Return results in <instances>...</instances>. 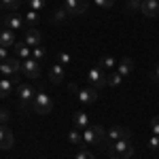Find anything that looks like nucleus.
Listing matches in <instances>:
<instances>
[{"mask_svg": "<svg viewBox=\"0 0 159 159\" xmlns=\"http://www.w3.org/2000/svg\"><path fill=\"white\" fill-rule=\"evenodd\" d=\"M106 153L110 159H129L134 155V144L129 140H115V142H104Z\"/></svg>", "mask_w": 159, "mask_h": 159, "instance_id": "nucleus-1", "label": "nucleus"}, {"mask_svg": "<svg viewBox=\"0 0 159 159\" xmlns=\"http://www.w3.org/2000/svg\"><path fill=\"white\" fill-rule=\"evenodd\" d=\"M83 142L85 144H104L106 142V129L102 125H89L83 129Z\"/></svg>", "mask_w": 159, "mask_h": 159, "instance_id": "nucleus-2", "label": "nucleus"}, {"mask_svg": "<svg viewBox=\"0 0 159 159\" xmlns=\"http://www.w3.org/2000/svg\"><path fill=\"white\" fill-rule=\"evenodd\" d=\"M32 110L36 112V115H49L51 110H53V100L45 93V91H40L34 96L32 100Z\"/></svg>", "mask_w": 159, "mask_h": 159, "instance_id": "nucleus-3", "label": "nucleus"}, {"mask_svg": "<svg viewBox=\"0 0 159 159\" xmlns=\"http://www.w3.org/2000/svg\"><path fill=\"white\" fill-rule=\"evenodd\" d=\"M70 91L76 93V98L81 100L83 104H93L98 100V91L96 87H76L74 83H70Z\"/></svg>", "mask_w": 159, "mask_h": 159, "instance_id": "nucleus-4", "label": "nucleus"}, {"mask_svg": "<svg viewBox=\"0 0 159 159\" xmlns=\"http://www.w3.org/2000/svg\"><path fill=\"white\" fill-rule=\"evenodd\" d=\"M87 79H89L91 87H96V89H100V87H104V85H108V74L104 72L102 68H91V70L87 72Z\"/></svg>", "mask_w": 159, "mask_h": 159, "instance_id": "nucleus-5", "label": "nucleus"}, {"mask_svg": "<svg viewBox=\"0 0 159 159\" xmlns=\"http://www.w3.org/2000/svg\"><path fill=\"white\" fill-rule=\"evenodd\" d=\"M129 136H132V132H129L127 127H121V125H115V127H110L108 132H106L108 142H115V140H129Z\"/></svg>", "mask_w": 159, "mask_h": 159, "instance_id": "nucleus-6", "label": "nucleus"}, {"mask_svg": "<svg viewBox=\"0 0 159 159\" xmlns=\"http://www.w3.org/2000/svg\"><path fill=\"white\" fill-rule=\"evenodd\" d=\"M21 70H24L25 76H30V79H38V76H40V64H38L34 57H30V60H24Z\"/></svg>", "mask_w": 159, "mask_h": 159, "instance_id": "nucleus-7", "label": "nucleus"}, {"mask_svg": "<svg viewBox=\"0 0 159 159\" xmlns=\"http://www.w3.org/2000/svg\"><path fill=\"white\" fill-rule=\"evenodd\" d=\"M64 7L70 15H83L87 11V0H64Z\"/></svg>", "mask_w": 159, "mask_h": 159, "instance_id": "nucleus-8", "label": "nucleus"}, {"mask_svg": "<svg viewBox=\"0 0 159 159\" xmlns=\"http://www.w3.org/2000/svg\"><path fill=\"white\" fill-rule=\"evenodd\" d=\"M19 70H21V64H19L17 60H11V57L0 64V72L4 74V76H15Z\"/></svg>", "mask_w": 159, "mask_h": 159, "instance_id": "nucleus-9", "label": "nucleus"}, {"mask_svg": "<svg viewBox=\"0 0 159 159\" xmlns=\"http://www.w3.org/2000/svg\"><path fill=\"white\" fill-rule=\"evenodd\" d=\"M15 85H19V79H17V74H15L13 79H2V81H0V98H9Z\"/></svg>", "mask_w": 159, "mask_h": 159, "instance_id": "nucleus-10", "label": "nucleus"}, {"mask_svg": "<svg viewBox=\"0 0 159 159\" xmlns=\"http://www.w3.org/2000/svg\"><path fill=\"white\" fill-rule=\"evenodd\" d=\"M40 40H43V36H40V30H36V28H30L28 32H25V38L24 43L28 45V47H40Z\"/></svg>", "mask_w": 159, "mask_h": 159, "instance_id": "nucleus-11", "label": "nucleus"}, {"mask_svg": "<svg viewBox=\"0 0 159 159\" xmlns=\"http://www.w3.org/2000/svg\"><path fill=\"white\" fill-rule=\"evenodd\" d=\"M140 11L144 13L147 17H157L159 15V0H142Z\"/></svg>", "mask_w": 159, "mask_h": 159, "instance_id": "nucleus-12", "label": "nucleus"}, {"mask_svg": "<svg viewBox=\"0 0 159 159\" xmlns=\"http://www.w3.org/2000/svg\"><path fill=\"white\" fill-rule=\"evenodd\" d=\"M34 89H32V85H19V100H21V108H25L32 100H34Z\"/></svg>", "mask_w": 159, "mask_h": 159, "instance_id": "nucleus-13", "label": "nucleus"}, {"mask_svg": "<svg viewBox=\"0 0 159 159\" xmlns=\"http://www.w3.org/2000/svg\"><path fill=\"white\" fill-rule=\"evenodd\" d=\"M13 134L4 127V125H0V148L2 151H9V148H13Z\"/></svg>", "mask_w": 159, "mask_h": 159, "instance_id": "nucleus-14", "label": "nucleus"}, {"mask_svg": "<svg viewBox=\"0 0 159 159\" xmlns=\"http://www.w3.org/2000/svg\"><path fill=\"white\" fill-rule=\"evenodd\" d=\"M24 24H25L24 17H19V15H7V19H4V25H7L9 30H13V32H15V30H21Z\"/></svg>", "mask_w": 159, "mask_h": 159, "instance_id": "nucleus-15", "label": "nucleus"}, {"mask_svg": "<svg viewBox=\"0 0 159 159\" xmlns=\"http://www.w3.org/2000/svg\"><path fill=\"white\" fill-rule=\"evenodd\" d=\"M64 76H66V70H64L61 64H55V66L49 70V81H51V83H61Z\"/></svg>", "mask_w": 159, "mask_h": 159, "instance_id": "nucleus-16", "label": "nucleus"}, {"mask_svg": "<svg viewBox=\"0 0 159 159\" xmlns=\"http://www.w3.org/2000/svg\"><path fill=\"white\" fill-rule=\"evenodd\" d=\"M13 45H15V32L9 30V28L2 30V32H0V47H7V49H9Z\"/></svg>", "mask_w": 159, "mask_h": 159, "instance_id": "nucleus-17", "label": "nucleus"}, {"mask_svg": "<svg viewBox=\"0 0 159 159\" xmlns=\"http://www.w3.org/2000/svg\"><path fill=\"white\" fill-rule=\"evenodd\" d=\"M134 70V60L132 57H123L121 61H119V68H117V72L121 74V76H127V74Z\"/></svg>", "mask_w": 159, "mask_h": 159, "instance_id": "nucleus-18", "label": "nucleus"}, {"mask_svg": "<svg viewBox=\"0 0 159 159\" xmlns=\"http://www.w3.org/2000/svg\"><path fill=\"white\" fill-rule=\"evenodd\" d=\"M74 127H76V129H85V127H89V117H87L83 110L74 112Z\"/></svg>", "mask_w": 159, "mask_h": 159, "instance_id": "nucleus-19", "label": "nucleus"}, {"mask_svg": "<svg viewBox=\"0 0 159 159\" xmlns=\"http://www.w3.org/2000/svg\"><path fill=\"white\" fill-rule=\"evenodd\" d=\"M68 140L72 142V144H79V147H85V142H83V132H79V129H74L68 134Z\"/></svg>", "mask_w": 159, "mask_h": 159, "instance_id": "nucleus-20", "label": "nucleus"}, {"mask_svg": "<svg viewBox=\"0 0 159 159\" xmlns=\"http://www.w3.org/2000/svg\"><path fill=\"white\" fill-rule=\"evenodd\" d=\"M15 53H17L19 57H24V60H30V47H28L25 43H19V45L15 47Z\"/></svg>", "mask_w": 159, "mask_h": 159, "instance_id": "nucleus-21", "label": "nucleus"}, {"mask_svg": "<svg viewBox=\"0 0 159 159\" xmlns=\"http://www.w3.org/2000/svg\"><path fill=\"white\" fill-rule=\"evenodd\" d=\"M24 21L30 25V28H34V25H36V21H38V11H32V9H30V11L25 13Z\"/></svg>", "mask_w": 159, "mask_h": 159, "instance_id": "nucleus-22", "label": "nucleus"}, {"mask_svg": "<svg viewBox=\"0 0 159 159\" xmlns=\"http://www.w3.org/2000/svg\"><path fill=\"white\" fill-rule=\"evenodd\" d=\"M100 68H102V70H104V68H112V66H115V64H117V61H115V57H110V55H104V57H100Z\"/></svg>", "mask_w": 159, "mask_h": 159, "instance_id": "nucleus-23", "label": "nucleus"}, {"mask_svg": "<svg viewBox=\"0 0 159 159\" xmlns=\"http://www.w3.org/2000/svg\"><path fill=\"white\" fill-rule=\"evenodd\" d=\"M57 64H61V66L72 64V55H70V53H66V51H60V53H57Z\"/></svg>", "mask_w": 159, "mask_h": 159, "instance_id": "nucleus-24", "label": "nucleus"}, {"mask_svg": "<svg viewBox=\"0 0 159 159\" xmlns=\"http://www.w3.org/2000/svg\"><path fill=\"white\" fill-rule=\"evenodd\" d=\"M123 83V76L119 72H112V74H108V85L110 87H119Z\"/></svg>", "mask_w": 159, "mask_h": 159, "instance_id": "nucleus-25", "label": "nucleus"}, {"mask_svg": "<svg viewBox=\"0 0 159 159\" xmlns=\"http://www.w3.org/2000/svg\"><path fill=\"white\" fill-rule=\"evenodd\" d=\"M66 15H70V13L66 11V7H61V9H57V11H55L53 21H64V19H66Z\"/></svg>", "mask_w": 159, "mask_h": 159, "instance_id": "nucleus-26", "label": "nucleus"}, {"mask_svg": "<svg viewBox=\"0 0 159 159\" xmlns=\"http://www.w3.org/2000/svg\"><path fill=\"white\" fill-rule=\"evenodd\" d=\"M28 4H30V9L32 11H40L43 7H45V0H25Z\"/></svg>", "mask_w": 159, "mask_h": 159, "instance_id": "nucleus-27", "label": "nucleus"}, {"mask_svg": "<svg viewBox=\"0 0 159 159\" xmlns=\"http://www.w3.org/2000/svg\"><path fill=\"white\" fill-rule=\"evenodd\" d=\"M19 4H21V0H2V7H4V9H13V11H15Z\"/></svg>", "mask_w": 159, "mask_h": 159, "instance_id": "nucleus-28", "label": "nucleus"}, {"mask_svg": "<svg viewBox=\"0 0 159 159\" xmlns=\"http://www.w3.org/2000/svg\"><path fill=\"white\" fill-rule=\"evenodd\" d=\"M76 159H96L89 151H85V147H81V151L76 153Z\"/></svg>", "mask_w": 159, "mask_h": 159, "instance_id": "nucleus-29", "label": "nucleus"}, {"mask_svg": "<svg viewBox=\"0 0 159 159\" xmlns=\"http://www.w3.org/2000/svg\"><path fill=\"white\" fill-rule=\"evenodd\" d=\"M151 132H153L155 136H159V115L151 119Z\"/></svg>", "mask_w": 159, "mask_h": 159, "instance_id": "nucleus-30", "label": "nucleus"}, {"mask_svg": "<svg viewBox=\"0 0 159 159\" xmlns=\"http://www.w3.org/2000/svg\"><path fill=\"white\" fill-rule=\"evenodd\" d=\"M142 7V0H127V9L129 11H138Z\"/></svg>", "mask_w": 159, "mask_h": 159, "instance_id": "nucleus-31", "label": "nucleus"}, {"mask_svg": "<svg viewBox=\"0 0 159 159\" xmlns=\"http://www.w3.org/2000/svg\"><path fill=\"white\" fill-rule=\"evenodd\" d=\"M32 55H34V60H43V57H45V49H43V47H36V49L32 51Z\"/></svg>", "mask_w": 159, "mask_h": 159, "instance_id": "nucleus-32", "label": "nucleus"}, {"mask_svg": "<svg viewBox=\"0 0 159 159\" xmlns=\"http://www.w3.org/2000/svg\"><path fill=\"white\" fill-rule=\"evenodd\" d=\"M112 2H115V0H96V4H98L100 9H110Z\"/></svg>", "mask_w": 159, "mask_h": 159, "instance_id": "nucleus-33", "label": "nucleus"}, {"mask_svg": "<svg viewBox=\"0 0 159 159\" xmlns=\"http://www.w3.org/2000/svg\"><path fill=\"white\" fill-rule=\"evenodd\" d=\"M7 121H9V110L2 108V110H0V125H4Z\"/></svg>", "mask_w": 159, "mask_h": 159, "instance_id": "nucleus-34", "label": "nucleus"}, {"mask_svg": "<svg viewBox=\"0 0 159 159\" xmlns=\"http://www.w3.org/2000/svg\"><path fill=\"white\" fill-rule=\"evenodd\" d=\"M148 147L151 148H159V136H153V138L148 140Z\"/></svg>", "mask_w": 159, "mask_h": 159, "instance_id": "nucleus-35", "label": "nucleus"}, {"mask_svg": "<svg viewBox=\"0 0 159 159\" xmlns=\"http://www.w3.org/2000/svg\"><path fill=\"white\" fill-rule=\"evenodd\" d=\"M4 60H9L7 57V47H0V61H4Z\"/></svg>", "mask_w": 159, "mask_h": 159, "instance_id": "nucleus-36", "label": "nucleus"}, {"mask_svg": "<svg viewBox=\"0 0 159 159\" xmlns=\"http://www.w3.org/2000/svg\"><path fill=\"white\" fill-rule=\"evenodd\" d=\"M155 79H157V81H159V68H157V72H155Z\"/></svg>", "mask_w": 159, "mask_h": 159, "instance_id": "nucleus-37", "label": "nucleus"}, {"mask_svg": "<svg viewBox=\"0 0 159 159\" xmlns=\"http://www.w3.org/2000/svg\"><path fill=\"white\" fill-rule=\"evenodd\" d=\"M0 9H2V0H0Z\"/></svg>", "mask_w": 159, "mask_h": 159, "instance_id": "nucleus-38", "label": "nucleus"}, {"mask_svg": "<svg viewBox=\"0 0 159 159\" xmlns=\"http://www.w3.org/2000/svg\"><path fill=\"white\" fill-rule=\"evenodd\" d=\"M0 64H2V61H0Z\"/></svg>", "mask_w": 159, "mask_h": 159, "instance_id": "nucleus-39", "label": "nucleus"}]
</instances>
